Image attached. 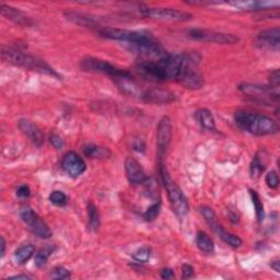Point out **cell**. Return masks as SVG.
I'll return each mask as SVG.
<instances>
[{"label": "cell", "instance_id": "7a4b0ae2", "mask_svg": "<svg viewBox=\"0 0 280 280\" xmlns=\"http://www.w3.org/2000/svg\"><path fill=\"white\" fill-rule=\"evenodd\" d=\"M234 121L236 126L244 132L255 136L275 135L279 131L277 121L269 116L258 113L238 111L234 114Z\"/></svg>", "mask_w": 280, "mask_h": 280}, {"label": "cell", "instance_id": "ba28073f", "mask_svg": "<svg viewBox=\"0 0 280 280\" xmlns=\"http://www.w3.org/2000/svg\"><path fill=\"white\" fill-rule=\"evenodd\" d=\"M200 213L203 214L207 225L211 228L212 231L216 233L222 241L227 243L228 245L232 246L234 248L240 247L242 245L243 241L239 238L238 235L228 232L227 230L220 225V222L218 221V218H217V214L213 211L212 208L207 206L200 207Z\"/></svg>", "mask_w": 280, "mask_h": 280}, {"label": "cell", "instance_id": "603a6c76", "mask_svg": "<svg viewBox=\"0 0 280 280\" xmlns=\"http://www.w3.org/2000/svg\"><path fill=\"white\" fill-rule=\"evenodd\" d=\"M196 245L206 254H210L214 251V243L210 236L204 231H198L196 235Z\"/></svg>", "mask_w": 280, "mask_h": 280}, {"label": "cell", "instance_id": "44dd1931", "mask_svg": "<svg viewBox=\"0 0 280 280\" xmlns=\"http://www.w3.org/2000/svg\"><path fill=\"white\" fill-rule=\"evenodd\" d=\"M196 119L206 131H216V123H214V118L212 113L207 109H200L196 112Z\"/></svg>", "mask_w": 280, "mask_h": 280}, {"label": "cell", "instance_id": "ac0fdd59", "mask_svg": "<svg viewBox=\"0 0 280 280\" xmlns=\"http://www.w3.org/2000/svg\"><path fill=\"white\" fill-rule=\"evenodd\" d=\"M18 126L20 128V131L22 132L35 146H43V143H44V134H43V132L38 125H35L33 121L26 118H22L18 121Z\"/></svg>", "mask_w": 280, "mask_h": 280}, {"label": "cell", "instance_id": "6da1fadb", "mask_svg": "<svg viewBox=\"0 0 280 280\" xmlns=\"http://www.w3.org/2000/svg\"><path fill=\"white\" fill-rule=\"evenodd\" d=\"M202 56L197 52L169 54L161 60H139L135 70L150 81H177L189 89L203 88L204 76L198 70Z\"/></svg>", "mask_w": 280, "mask_h": 280}, {"label": "cell", "instance_id": "9c48e42d", "mask_svg": "<svg viewBox=\"0 0 280 280\" xmlns=\"http://www.w3.org/2000/svg\"><path fill=\"white\" fill-rule=\"evenodd\" d=\"M98 33L101 35L102 38L107 40L127 42L128 44H133V43H138L146 41L149 39H152V35L147 31H132L126 30V28H116V27H100Z\"/></svg>", "mask_w": 280, "mask_h": 280}, {"label": "cell", "instance_id": "f1b7e54d", "mask_svg": "<svg viewBox=\"0 0 280 280\" xmlns=\"http://www.w3.org/2000/svg\"><path fill=\"white\" fill-rule=\"evenodd\" d=\"M160 210H161V202L159 200V202H155L154 204L150 206L148 209L143 212L142 217L146 221H153L158 216H159Z\"/></svg>", "mask_w": 280, "mask_h": 280}, {"label": "cell", "instance_id": "4316f807", "mask_svg": "<svg viewBox=\"0 0 280 280\" xmlns=\"http://www.w3.org/2000/svg\"><path fill=\"white\" fill-rule=\"evenodd\" d=\"M250 195H251V198H252L253 205H254V207H255V212H256L257 221L261 224V222H263L264 217H265V211H264V205H263V202H262V199H261L260 195H258L256 191H254V190H250Z\"/></svg>", "mask_w": 280, "mask_h": 280}, {"label": "cell", "instance_id": "d6986e66", "mask_svg": "<svg viewBox=\"0 0 280 280\" xmlns=\"http://www.w3.org/2000/svg\"><path fill=\"white\" fill-rule=\"evenodd\" d=\"M0 11H2V14L5 18L11 20L12 22L20 26H32L34 24L33 20L30 17H27L24 12L14 8V7L2 4L0 5Z\"/></svg>", "mask_w": 280, "mask_h": 280}, {"label": "cell", "instance_id": "b9f144b4", "mask_svg": "<svg viewBox=\"0 0 280 280\" xmlns=\"http://www.w3.org/2000/svg\"><path fill=\"white\" fill-rule=\"evenodd\" d=\"M31 277L27 276V275H17V276H13L11 277V279H30Z\"/></svg>", "mask_w": 280, "mask_h": 280}, {"label": "cell", "instance_id": "d4e9b609", "mask_svg": "<svg viewBox=\"0 0 280 280\" xmlns=\"http://www.w3.org/2000/svg\"><path fill=\"white\" fill-rule=\"evenodd\" d=\"M35 253V247L32 245V244H27V245H23L19 247L16 253H14V258L18 262V264L23 265L26 262L31 260V257Z\"/></svg>", "mask_w": 280, "mask_h": 280}, {"label": "cell", "instance_id": "9a60e30c", "mask_svg": "<svg viewBox=\"0 0 280 280\" xmlns=\"http://www.w3.org/2000/svg\"><path fill=\"white\" fill-rule=\"evenodd\" d=\"M280 31L278 27L267 28L257 34L256 45L262 49H269V51H279L280 45Z\"/></svg>", "mask_w": 280, "mask_h": 280}, {"label": "cell", "instance_id": "cb8c5ba5", "mask_svg": "<svg viewBox=\"0 0 280 280\" xmlns=\"http://www.w3.org/2000/svg\"><path fill=\"white\" fill-rule=\"evenodd\" d=\"M83 152L88 158H91V159H104V158H110L111 157V151L109 149L102 148L97 145H87L83 148Z\"/></svg>", "mask_w": 280, "mask_h": 280}, {"label": "cell", "instance_id": "ab89813d", "mask_svg": "<svg viewBox=\"0 0 280 280\" xmlns=\"http://www.w3.org/2000/svg\"><path fill=\"white\" fill-rule=\"evenodd\" d=\"M270 267L274 269L277 272V274H279V272H280V261L278 260V258H276L275 261L270 262Z\"/></svg>", "mask_w": 280, "mask_h": 280}, {"label": "cell", "instance_id": "5b68a950", "mask_svg": "<svg viewBox=\"0 0 280 280\" xmlns=\"http://www.w3.org/2000/svg\"><path fill=\"white\" fill-rule=\"evenodd\" d=\"M239 90L244 96L253 100L254 102L271 106L279 103V89L271 88L270 85H260L243 82L239 85Z\"/></svg>", "mask_w": 280, "mask_h": 280}, {"label": "cell", "instance_id": "83f0119b", "mask_svg": "<svg viewBox=\"0 0 280 280\" xmlns=\"http://www.w3.org/2000/svg\"><path fill=\"white\" fill-rule=\"evenodd\" d=\"M53 251H54V248L51 247V246L41 248L39 252L37 253V255H35V258H34L35 266H38V267L44 266V265L47 263L49 256H51V254L53 253Z\"/></svg>", "mask_w": 280, "mask_h": 280}, {"label": "cell", "instance_id": "3957f363", "mask_svg": "<svg viewBox=\"0 0 280 280\" xmlns=\"http://www.w3.org/2000/svg\"><path fill=\"white\" fill-rule=\"evenodd\" d=\"M2 58L4 61L13 65L17 67H22L24 69H28L32 71H37L43 75L52 76L55 78H60V76L56 71L46 64L44 60H42L38 57H34L30 54H26L18 48L11 46L3 45L2 46Z\"/></svg>", "mask_w": 280, "mask_h": 280}, {"label": "cell", "instance_id": "4fadbf2b", "mask_svg": "<svg viewBox=\"0 0 280 280\" xmlns=\"http://www.w3.org/2000/svg\"><path fill=\"white\" fill-rule=\"evenodd\" d=\"M172 139V123L169 116H163L157 127V152L159 162H163Z\"/></svg>", "mask_w": 280, "mask_h": 280}, {"label": "cell", "instance_id": "d6a6232c", "mask_svg": "<svg viewBox=\"0 0 280 280\" xmlns=\"http://www.w3.org/2000/svg\"><path fill=\"white\" fill-rule=\"evenodd\" d=\"M265 181H266V184L268 188L277 189L278 184H279V177H278L277 172H275V171L268 172L266 175V178H265Z\"/></svg>", "mask_w": 280, "mask_h": 280}, {"label": "cell", "instance_id": "836d02e7", "mask_svg": "<svg viewBox=\"0 0 280 280\" xmlns=\"http://www.w3.org/2000/svg\"><path fill=\"white\" fill-rule=\"evenodd\" d=\"M48 139H49V142L52 143L53 147L55 149L59 150V149H61L64 147V140H63V138L60 137L59 135L53 133V134L49 135V138Z\"/></svg>", "mask_w": 280, "mask_h": 280}, {"label": "cell", "instance_id": "60d3db41", "mask_svg": "<svg viewBox=\"0 0 280 280\" xmlns=\"http://www.w3.org/2000/svg\"><path fill=\"white\" fill-rule=\"evenodd\" d=\"M5 253H6V241L4 238H2V252H0L2 257L5 256Z\"/></svg>", "mask_w": 280, "mask_h": 280}, {"label": "cell", "instance_id": "8fae6325", "mask_svg": "<svg viewBox=\"0 0 280 280\" xmlns=\"http://www.w3.org/2000/svg\"><path fill=\"white\" fill-rule=\"evenodd\" d=\"M20 217L30 229V231L41 239H49L53 235L46 222L42 220L37 212H34L31 207L23 206L20 209Z\"/></svg>", "mask_w": 280, "mask_h": 280}, {"label": "cell", "instance_id": "52a82bcc", "mask_svg": "<svg viewBox=\"0 0 280 280\" xmlns=\"http://www.w3.org/2000/svg\"><path fill=\"white\" fill-rule=\"evenodd\" d=\"M129 51L137 55L140 60H161L170 54L167 52L159 42L152 39H149L138 43L129 44Z\"/></svg>", "mask_w": 280, "mask_h": 280}, {"label": "cell", "instance_id": "f35d334b", "mask_svg": "<svg viewBox=\"0 0 280 280\" xmlns=\"http://www.w3.org/2000/svg\"><path fill=\"white\" fill-rule=\"evenodd\" d=\"M161 278L162 279H172L174 278V272L171 268H163L161 270Z\"/></svg>", "mask_w": 280, "mask_h": 280}, {"label": "cell", "instance_id": "e575fe53", "mask_svg": "<svg viewBox=\"0 0 280 280\" xmlns=\"http://www.w3.org/2000/svg\"><path fill=\"white\" fill-rule=\"evenodd\" d=\"M269 81H270V87L279 89V82H280V76H279V70L275 69L272 70L269 76Z\"/></svg>", "mask_w": 280, "mask_h": 280}, {"label": "cell", "instance_id": "f546056e", "mask_svg": "<svg viewBox=\"0 0 280 280\" xmlns=\"http://www.w3.org/2000/svg\"><path fill=\"white\" fill-rule=\"evenodd\" d=\"M150 256H151V250L148 246H142L133 254V258L138 263H147L150 260Z\"/></svg>", "mask_w": 280, "mask_h": 280}, {"label": "cell", "instance_id": "8d00e7d4", "mask_svg": "<svg viewBox=\"0 0 280 280\" xmlns=\"http://www.w3.org/2000/svg\"><path fill=\"white\" fill-rule=\"evenodd\" d=\"M194 276V268L189 264H184L182 266V278L190 279Z\"/></svg>", "mask_w": 280, "mask_h": 280}, {"label": "cell", "instance_id": "1f68e13d", "mask_svg": "<svg viewBox=\"0 0 280 280\" xmlns=\"http://www.w3.org/2000/svg\"><path fill=\"white\" fill-rule=\"evenodd\" d=\"M48 277L51 279H68L70 278V271L65 267L57 266L49 272Z\"/></svg>", "mask_w": 280, "mask_h": 280}, {"label": "cell", "instance_id": "4dcf8cb0", "mask_svg": "<svg viewBox=\"0 0 280 280\" xmlns=\"http://www.w3.org/2000/svg\"><path fill=\"white\" fill-rule=\"evenodd\" d=\"M49 200L51 203L56 206H64L67 204V196L66 194L61 191H54L49 195Z\"/></svg>", "mask_w": 280, "mask_h": 280}, {"label": "cell", "instance_id": "74e56055", "mask_svg": "<svg viewBox=\"0 0 280 280\" xmlns=\"http://www.w3.org/2000/svg\"><path fill=\"white\" fill-rule=\"evenodd\" d=\"M133 148H134V150H136V151L145 152V149H146L145 141H143L142 139H139V138L136 140H133Z\"/></svg>", "mask_w": 280, "mask_h": 280}, {"label": "cell", "instance_id": "2e32d148", "mask_svg": "<svg viewBox=\"0 0 280 280\" xmlns=\"http://www.w3.org/2000/svg\"><path fill=\"white\" fill-rule=\"evenodd\" d=\"M175 95L161 88H147L141 101L154 104H169L175 101Z\"/></svg>", "mask_w": 280, "mask_h": 280}, {"label": "cell", "instance_id": "277c9868", "mask_svg": "<svg viewBox=\"0 0 280 280\" xmlns=\"http://www.w3.org/2000/svg\"><path fill=\"white\" fill-rule=\"evenodd\" d=\"M159 174L164 188L167 190L172 209H173V211L179 218L185 217L190 210L188 198L185 197L184 193L179 189V186L171 178L168 169L164 166L163 162H159Z\"/></svg>", "mask_w": 280, "mask_h": 280}, {"label": "cell", "instance_id": "7402d4cb", "mask_svg": "<svg viewBox=\"0 0 280 280\" xmlns=\"http://www.w3.org/2000/svg\"><path fill=\"white\" fill-rule=\"evenodd\" d=\"M267 166V155H265L264 153H257L255 155V158L253 159L252 163H251V168H250V172H251V177L252 178H258L263 172L266 169Z\"/></svg>", "mask_w": 280, "mask_h": 280}, {"label": "cell", "instance_id": "7c38bea8", "mask_svg": "<svg viewBox=\"0 0 280 280\" xmlns=\"http://www.w3.org/2000/svg\"><path fill=\"white\" fill-rule=\"evenodd\" d=\"M189 37L198 42L214 43V44L222 45H233L240 41V39L233 34L206 30V28H193L189 32Z\"/></svg>", "mask_w": 280, "mask_h": 280}, {"label": "cell", "instance_id": "8992f818", "mask_svg": "<svg viewBox=\"0 0 280 280\" xmlns=\"http://www.w3.org/2000/svg\"><path fill=\"white\" fill-rule=\"evenodd\" d=\"M141 17L162 22H185L193 18V14L171 8H150V7L139 6L137 9Z\"/></svg>", "mask_w": 280, "mask_h": 280}, {"label": "cell", "instance_id": "d590c367", "mask_svg": "<svg viewBox=\"0 0 280 280\" xmlns=\"http://www.w3.org/2000/svg\"><path fill=\"white\" fill-rule=\"evenodd\" d=\"M17 195L21 198H27L31 195L30 188L27 185H20L19 189L17 190Z\"/></svg>", "mask_w": 280, "mask_h": 280}, {"label": "cell", "instance_id": "30bf717a", "mask_svg": "<svg viewBox=\"0 0 280 280\" xmlns=\"http://www.w3.org/2000/svg\"><path fill=\"white\" fill-rule=\"evenodd\" d=\"M80 67L83 71L93 74H102L111 77L113 80L120 77L127 76L129 73L127 70L115 67L109 61L96 58V57H85L80 63Z\"/></svg>", "mask_w": 280, "mask_h": 280}, {"label": "cell", "instance_id": "ffe728a7", "mask_svg": "<svg viewBox=\"0 0 280 280\" xmlns=\"http://www.w3.org/2000/svg\"><path fill=\"white\" fill-rule=\"evenodd\" d=\"M65 16L66 18L71 21V22H74L77 25H80L83 27H97L99 26L97 21L90 18L87 14H83L81 12H77V11H67L65 12Z\"/></svg>", "mask_w": 280, "mask_h": 280}, {"label": "cell", "instance_id": "e0dca14e", "mask_svg": "<svg viewBox=\"0 0 280 280\" xmlns=\"http://www.w3.org/2000/svg\"><path fill=\"white\" fill-rule=\"evenodd\" d=\"M125 171L129 182L135 185L145 184L147 182V175L141 164L132 157H127L125 160Z\"/></svg>", "mask_w": 280, "mask_h": 280}, {"label": "cell", "instance_id": "484cf974", "mask_svg": "<svg viewBox=\"0 0 280 280\" xmlns=\"http://www.w3.org/2000/svg\"><path fill=\"white\" fill-rule=\"evenodd\" d=\"M88 217H89V229L91 231H98L100 228V213L98 208L92 202L88 203Z\"/></svg>", "mask_w": 280, "mask_h": 280}, {"label": "cell", "instance_id": "5bb4252c", "mask_svg": "<svg viewBox=\"0 0 280 280\" xmlns=\"http://www.w3.org/2000/svg\"><path fill=\"white\" fill-rule=\"evenodd\" d=\"M61 168L69 176L76 178L84 173L85 170H87V164L78 153L75 151H69L63 158Z\"/></svg>", "mask_w": 280, "mask_h": 280}]
</instances>
